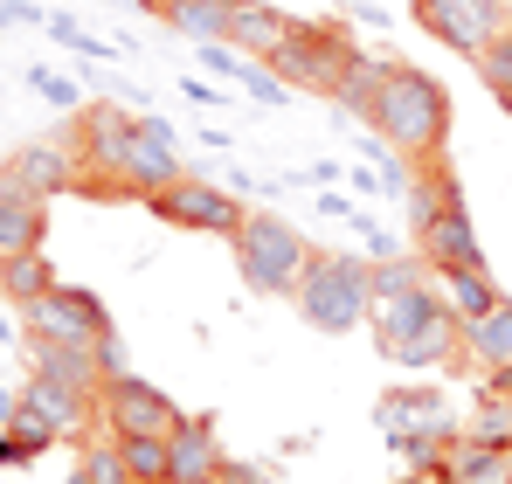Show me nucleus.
Returning a JSON list of instances; mask_svg holds the SVG:
<instances>
[{"instance_id": "1", "label": "nucleus", "mask_w": 512, "mask_h": 484, "mask_svg": "<svg viewBox=\"0 0 512 484\" xmlns=\"http://www.w3.org/2000/svg\"><path fill=\"white\" fill-rule=\"evenodd\" d=\"M367 325H374V346L395 367H443V360H457V319L436 298V277H429L423 256L374 263V319Z\"/></svg>"}, {"instance_id": "2", "label": "nucleus", "mask_w": 512, "mask_h": 484, "mask_svg": "<svg viewBox=\"0 0 512 484\" xmlns=\"http://www.w3.org/2000/svg\"><path fill=\"white\" fill-rule=\"evenodd\" d=\"M367 132H381L409 166L443 160V139H450V90L429 77V70H416V63H395V70H388V90H381V111H374Z\"/></svg>"}, {"instance_id": "3", "label": "nucleus", "mask_w": 512, "mask_h": 484, "mask_svg": "<svg viewBox=\"0 0 512 484\" xmlns=\"http://www.w3.org/2000/svg\"><path fill=\"white\" fill-rule=\"evenodd\" d=\"M298 312L312 332H353L374 319V256H312L298 277Z\"/></svg>"}, {"instance_id": "4", "label": "nucleus", "mask_w": 512, "mask_h": 484, "mask_svg": "<svg viewBox=\"0 0 512 484\" xmlns=\"http://www.w3.org/2000/svg\"><path fill=\"white\" fill-rule=\"evenodd\" d=\"M229 249H236L243 284L263 291V298H291V291H298V277H305V263L319 256L312 242L298 236L284 215H270V208H250V215H243V229L229 236Z\"/></svg>"}, {"instance_id": "5", "label": "nucleus", "mask_w": 512, "mask_h": 484, "mask_svg": "<svg viewBox=\"0 0 512 484\" xmlns=\"http://www.w3.org/2000/svg\"><path fill=\"white\" fill-rule=\"evenodd\" d=\"M374 422H381V443L409 464V471H443V457H450V408L436 388H388L381 408H374Z\"/></svg>"}, {"instance_id": "6", "label": "nucleus", "mask_w": 512, "mask_h": 484, "mask_svg": "<svg viewBox=\"0 0 512 484\" xmlns=\"http://www.w3.org/2000/svg\"><path fill=\"white\" fill-rule=\"evenodd\" d=\"M346 63H353V42H346L340 28H326V21H298L277 42V56H270V70L291 83V90H319V97L340 90Z\"/></svg>"}, {"instance_id": "7", "label": "nucleus", "mask_w": 512, "mask_h": 484, "mask_svg": "<svg viewBox=\"0 0 512 484\" xmlns=\"http://www.w3.org/2000/svg\"><path fill=\"white\" fill-rule=\"evenodd\" d=\"M132 132L139 118L125 104H84L77 111V166H84V187H125V160H132Z\"/></svg>"}, {"instance_id": "8", "label": "nucleus", "mask_w": 512, "mask_h": 484, "mask_svg": "<svg viewBox=\"0 0 512 484\" xmlns=\"http://www.w3.org/2000/svg\"><path fill=\"white\" fill-rule=\"evenodd\" d=\"M153 215L173 222V229H194V236H236L250 208L236 201L229 180H194V173H180L173 187L153 194Z\"/></svg>"}, {"instance_id": "9", "label": "nucleus", "mask_w": 512, "mask_h": 484, "mask_svg": "<svg viewBox=\"0 0 512 484\" xmlns=\"http://www.w3.org/2000/svg\"><path fill=\"white\" fill-rule=\"evenodd\" d=\"M21 332L28 339H104L111 332V312H104V298L97 291H84V284H49L35 305H21Z\"/></svg>"}, {"instance_id": "10", "label": "nucleus", "mask_w": 512, "mask_h": 484, "mask_svg": "<svg viewBox=\"0 0 512 484\" xmlns=\"http://www.w3.org/2000/svg\"><path fill=\"white\" fill-rule=\"evenodd\" d=\"M506 21H512L506 0H416V28L436 35L443 49L471 56V63H478V49H485Z\"/></svg>"}, {"instance_id": "11", "label": "nucleus", "mask_w": 512, "mask_h": 484, "mask_svg": "<svg viewBox=\"0 0 512 484\" xmlns=\"http://www.w3.org/2000/svg\"><path fill=\"white\" fill-rule=\"evenodd\" d=\"M104 429L111 436H173V422H180V408L153 388V381H139V374H118V381H104Z\"/></svg>"}, {"instance_id": "12", "label": "nucleus", "mask_w": 512, "mask_h": 484, "mask_svg": "<svg viewBox=\"0 0 512 484\" xmlns=\"http://www.w3.org/2000/svg\"><path fill=\"white\" fill-rule=\"evenodd\" d=\"M14 187H28V194H42V201H56V194H70V187H84V166H77V139H28V146H14L7 166H0Z\"/></svg>"}, {"instance_id": "13", "label": "nucleus", "mask_w": 512, "mask_h": 484, "mask_svg": "<svg viewBox=\"0 0 512 484\" xmlns=\"http://www.w3.org/2000/svg\"><path fill=\"white\" fill-rule=\"evenodd\" d=\"M416 249H423L429 270H485L492 256H485V242H478V222H471V208H464V194L450 201V208H436V222L416 229Z\"/></svg>"}, {"instance_id": "14", "label": "nucleus", "mask_w": 512, "mask_h": 484, "mask_svg": "<svg viewBox=\"0 0 512 484\" xmlns=\"http://www.w3.org/2000/svg\"><path fill=\"white\" fill-rule=\"evenodd\" d=\"M180 180V146H173V125L167 118H139L132 132V160H125V194H160Z\"/></svg>"}, {"instance_id": "15", "label": "nucleus", "mask_w": 512, "mask_h": 484, "mask_svg": "<svg viewBox=\"0 0 512 484\" xmlns=\"http://www.w3.org/2000/svg\"><path fill=\"white\" fill-rule=\"evenodd\" d=\"M167 457H173V478L187 484H215L222 478V443H215V415H180L167 436Z\"/></svg>"}, {"instance_id": "16", "label": "nucleus", "mask_w": 512, "mask_h": 484, "mask_svg": "<svg viewBox=\"0 0 512 484\" xmlns=\"http://www.w3.org/2000/svg\"><path fill=\"white\" fill-rule=\"evenodd\" d=\"M35 353V374L63 381V388H84V395H104V367H97V339H28Z\"/></svg>"}, {"instance_id": "17", "label": "nucleus", "mask_w": 512, "mask_h": 484, "mask_svg": "<svg viewBox=\"0 0 512 484\" xmlns=\"http://www.w3.org/2000/svg\"><path fill=\"white\" fill-rule=\"evenodd\" d=\"M49 242V201L14 187L0 173V256H21V249H42Z\"/></svg>"}, {"instance_id": "18", "label": "nucleus", "mask_w": 512, "mask_h": 484, "mask_svg": "<svg viewBox=\"0 0 512 484\" xmlns=\"http://www.w3.org/2000/svg\"><path fill=\"white\" fill-rule=\"evenodd\" d=\"M291 28H298V21H291L284 7H270V0H236V14H229V42H236L250 63H270Z\"/></svg>"}, {"instance_id": "19", "label": "nucleus", "mask_w": 512, "mask_h": 484, "mask_svg": "<svg viewBox=\"0 0 512 484\" xmlns=\"http://www.w3.org/2000/svg\"><path fill=\"white\" fill-rule=\"evenodd\" d=\"M388 70L395 63H381V56H360L353 49V63H346V77H340V90L326 97L340 118H353V125H374V111H381V90H388Z\"/></svg>"}, {"instance_id": "20", "label": "nucleus", "mask_w": 512, "mask_h": 484, "mask_svg": "<svg viewBox=\"0 0 512 484\" xmlns=\"http://www.w3.org/2000/svg\"><path fill=\"white\" fill-rule=\"evenodd\" d=\"M21 402L35 408L56 436H84L90 422V402L97 395H84V388H63V381H49V374H28V388H21Z\"/></svg>"}, {"instance_id": "21", "label": "nucleus", "mask_w": 512, "mask_h": 484, "mask_svg": "<svg viewBox=\"0 0 512 484\" xmlns=\"http://www.w3.org/2000/svg\"><path fill=\"white\" fill-rule=\"evenodd\" d=\"M443 478L450 484H512V450L506 443H485V436H457L450 457H443Z\"/></svg>"}, {"instance_id": "22", "label": "nucleus", "mask_w": 512, "mask_h": 484, "mask_svg": "<svg viewBox=\"0 0 512 484\" xmlns=\"http://www.w3.org/2000/svg\"><path fill=\"white\" fill-rule=\"evenodd\" d=\"M457 353L471 360V367H506L512 360V298H499L485 319H471V325H457Z\"/></svg>"}, {"instance_id": "23", "label": "nucleus", "mask_w": 512, "mask_h": 484, "mask_svg": "<svg viewBox=\"0 0 512 484\" xmlns=\"http://www.w3.org/2000/svg\"><path fill=\"white\" fill-rule=\"evenodd\" d=\"M429 277H436V298L450 305V319H457V325L485 319V312L499 305V291H492L485 270H429Z\"/></svg>"}, {"instance_id": "24", "label": "nucleus", "mask_w": 512, "mask_h": 484, "mask_svg": "<svg viewBox=\"0 0 512 484\" xmlns=\"http://www.w3.org/2000/svg\"><path fill=\"white\" fill-rule=\"evenodd\" d=\"M229 14H236V0H167L160 21L201 49V42H229Z\"/></svg>"}, {"instance_id": "25", "label": "nucleus", "mask_w": 512, "mask_h": 484, "mask_svg": "<svg viewBox=\"0 0 512 484\" xmlns=\"http://www.w3.org/2000/svg\"><path fill=\"white\" fill-rule=\"evenodd\" d=\"M56 284V263L42 256V249H21V256H0V298L21 312V305H35L42 291Z\"/></svg>"}, {"instance_id": "26", "label": "nucleus", "mask_w": 512, "mask_h": 484, "mask_svg": "<svg viewBox=\"0 0 512 484\" xmlns=\"http://www.w3.org/2000/svg\"><path fill=\"white\" fill-rule=\"evenodd\" d=\"M118 450H125V471H132V484H167V478H173L167 436H118Z\"/></svg>"}, {"instance_id": "27", "label": "nucleus", "mask_w": 512, "mask_h": 484, "mask_svg": "<svg viewBox=\"0 0 512 484\" xmlns=\"http://www.w3.org/2000/svg\"><path fill=\"white\" fill-rule=\"evenodd\" d=\"M77 471H84V484H132V471H125V450H118V436H111V443H84Z\"/></svg>"}, {"instance_id": "28", "label": "nucleus", "mask_w": 512, "mask_h": 484, "mask_svg": "<svg viewBox=\"0 0 512 484\" xmlns=\"http://www.w3.org/2000/svg\"><path fill=\"white\" fill-rule=\"evenodd\" d=\"M14 395H21V388H14ZM7 436H14V450H21V457H42L49 443H63V436H56V429H49V422H42V415H35L28 402H14V422H7Z\"/></svg>"}, {"instance_id": "29", "label": "nucleus", "mask_w": 512, "mask_h": 484, "mask_svg": "<svg viewBox=\"0 0 512 484\" xmlns=\"http://www.w3.org/2000/svg\"><path fill=\"white\" fill-rule=\"evenodd\" d=\"M236 77H243V97H256V104H263V111H284V104H291V97H298V90H291V83L277 77V70H270V63H243V70H236Z\"/></svg>"}, {"instance_id": "30", "label": "nucleus", "mask_w": 512, "mask_h": 484, "mask_svg": "<svg viewBox=\"0 0 512 484\" xmlns=\"http://www.w3.org/2000/svg\"><path fill=\"white\" fill-rule=\"evenodd\" d=\"M478 77H485V90H499V83H512V21L478 49Z\"/></svg>"}, {"instance_id": "31", "label": "nucleus", "mask_w": 512, "mask_h": 484, "mask_svg": "<svg viewBox=\"0 0 512 484\" xmlns=\"http://www.w3.org/2000/svg\"><path fill=\"white\" fill-rule=\"evenodd\" d=\"M28 90H35V97H49L56 111H77V83L63 77V70H49V63H35V70H28Z\"/></svg>"}, {"instance_id": "32", "label": "nucleus", "mask_w": 512, "mask_h": 484, "mask_svg": "<svg viewBox=\"0 0 512 484\" xmlns=\"http://www.w3.org/2000/svg\"><path fill=\"white\" fill-rule=\"evenodd\" d=\"M97 367H104V381H118V374H132V353H125V339H118V325L97 339Z\"/></svg>"}, {"instance_id": "33", "label": "nucleus", "mask_w": 512, "mask_h": 484, "mask_svg": "<svg viewBox=\"0 0 512 484\" xmlns=\"http://www.w3.org/2000/svg\"><path fill=\"white\" fill-rule=\"evenodd\" d=\"M42 28H49V42H63V49H77V42H84V28H77L70 14H49Z\"/></svg>"}, {"instance_id": "34", "label": "nucleus", "mask_w": 512, "mask_h": 484, "mask_svg": "<svg viewBox=\"0 0 512 484\" xmlns=\"http://www.w3.org/2000/svg\"><path fill=\"white\" fill-rule=\"evenodd\" d=\"M180 90H187L194 104H229V90H215V77H187Z\"/></svg>"}, {"instance_id": "35", "label": "nucleus", "mask_w": 512, "mask_h": 484, "mask_svg": "<svg viewBox=\"0 0 512 484\" xmlns=\"http://www.w3.org/2000/svg\"><path fill=\"white\" fill-rule=\"evenodd\" d=\"M215 484H277L270 471H256V464H222V478Z\"/></svg>"}, {"instance_id": "36", "label": "nucleus", "mask_w": 512, "mask_h": 484, "mask_svg": "<svg viewBox=\"0 0 512 484\" xmlns=\"http://www.w3.org/2000/svg\"><path fill=\"white\" fill-rule=\"evenodd\" d=\"M319 215H333V222H353V201L333 194V187H319Z\"/></svg>"}, {"instance_id": "37", "label": "nucleus", "mask_w": 512, "mask_h": 484, "mask_svg": "<svg viewBox=\"0 0 512 484\" xmlns=\"http://www.w3.org/2000/svg\"><path fill=\"white\" fill-rule=\"evenodd\" d=\"M492 97H499V111H506V118H512V83H499V90H492Z\"/></svg>"}, {"instance_id": "38", "label": "nucleus", "mask_w": 512, "mask_h": 484, "mask_svg": "<svg viewBox=\"0 0 512 484\" xmlns=\"http://www.w3.org/2000/svg\"><path fill=\"white\" fill-rule=\"evenodd\" d=\"M132 7H146V14H167V0H132Z\"/></svg>"}, {"instance_id": "39", "label": "nucleus", "mask_w": 512, "mask_h": 484, "mask_svg": "<svg viewBox=\"0 0 512 484\" xmlns=\"http://www.w3.org/2000/svg\"><path fill=\"white\" fill-rule=\"evenodd\" d=\"M492 381H499V388H512V360H506V367H499V374H492Z\"/></svg>"}, {"instance_id": "40", "label": "nucleus", "mask_w": 512, "mask_h": 484, "mask_svg": "<svg viewBox=\"0 0 512 484\" xmlns=\"http://www.w3.org/2000/svg\"><path fill=\"white\" fill-rule=\"evenodd\" d=\"M0 339H14V319H7V312H0Z\"/></svg>"}, {"instance_id": "41", "label": "nucleus", "mask_w": 512, "mask_h": 484, "mask_svg": "<svg viewBox=\"0 0 512 484\" xmlns=\"http://www.w3.org/2000/svg\"><path fill=\"white\" fill-rule=\"evenodd\" d=\"M167 484H187V478H167Z\"/></svg>"}]
</instances>
